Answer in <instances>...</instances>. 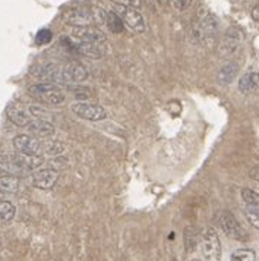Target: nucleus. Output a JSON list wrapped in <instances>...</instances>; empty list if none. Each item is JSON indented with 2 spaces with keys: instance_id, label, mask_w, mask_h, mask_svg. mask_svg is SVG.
<instances>
[{
  "instance_id": "obj_34",
  "label": "nucleus",
  "mask_w": 259,
  "mask_h": 261,
  "mask_svg": "<svg viewBox=\"0 0 259 261\" xmlns=\"http://www.w3.org/2000/svg\"><path fill=\"white\" fill-rule=\"evenodd\" d=\"M6 198H8V194L5 191L0 190V200H6Z\"/></svg>"
},
{
  "instance_id": "obj_9",
  "label": "nucleus",
  "mask_w": 259,
  "mask_h": 261,
  "mask_svg": "<svg viewBox=\"0 0 259 261\" xmlns=\"http://www.w3.org/2000/svg\"><path fill=\"white\" fill-rule=\"evenodd\" d=\"M59 179V170L54 167L37 169L31 173V184L38 190H51Z\"/></svg>"
},
{
  "instance_id": "obj_4",
  "label": "nucleus",
  "mask_w": 259,
  "mask_h": 261,
  "mask_svg": "<svg viewBox=\"0 0 259 261\" xmlns=\"http://www.w3.org/2000/svg\"><path fill=\"white\" fill-rule=\"evenodd\" d=\"M200 251L207 260H220L221 258V242L218 233L212 227H205L199 237Z\"/></svg>"
},
{
  "instance_id": "obj_7",
  "label": "nucleus",
  "mask_w": 259,
  "mask_h": 261,
  "mask_svg": "<svg viewBox=\"0 0 259 261\" xmlns=\"http://www.w3.org/2000/svg\"><path fill=\"white\" fill-rule=\"evenodd\" d=\"M218 30V21L212 13H205L192 28V37L196 41H204L212 37Z\"/></svg>"
},
{
  "instance_id": "obj_29",
  "label": "nucleus",
  "mask_w": 259,
  "mask_h": 261,
  "mask_svg": "<svg viewBox=\"0 0 259 261\" xmlns=\"http://www.w3.org/2000/svg\"><path fill=\"white\" fill-rule=\"evenodd\" d=\"M28 110H30V113L33 115V118L36 119H44V120H48V116H51L50 113H48V110H46L44 107L41 106H30L28 107Z\"/></svg>"
},
{
  "instance_id": "obj_8",
  "label": "nucleus",
  "mask_w": 259,
  "mask_h": 261,
  "mask_svg": "<svg viewBox=\"0 0 259 261\" xmlns=\"http://www.w3.org/2000/svg\"><path fill=\"white\" fill-rule=\"evenodd\" d=\"M63 19L66 24L73 27H83V25H91L97 19L95 11L90 8H72L63 13Z\"/></svg>"
},
{
  "instance_id": "obj_20",
  "label": "nucleus",
  "mask_w": 259,
  "mask_h": 261,
  "mask_svg": "<svg viewBox=\"0 0 259 261\" xmlns=\"http://www.w3.org/2000/svg\"><path fill=\"white\" fill-rule=\"evenodd\" d=\"M104 21H106L107 28H108L111 33H114V34L123 33V30H125V22H123V19H122V16H120L119 13L107 11Z\"/></svg>"
},
{
  "instance_id": "obj_2",
  "label": "nucleus",
  "mask_w": 259,
  "mask_h": 261,
  "mask_svg": "<svg viewBox=\"0 0 259 261\" xmlns=\"http://www.w3.org/2000/svg\"><path fill=\"white\" fill-rule=\"evenodd\" d=\"M43 165L41 155H30L24 153H8L0 154V172L9 173L13 176L30 175Z\"/></svg>"
},
{
  "instance_id": "obj_16",
  "label": "nucleus",
  "mask_w": 259,
  "mask_h": 261,
  "mask_svg": "<svg viewBox=\"0 0 259 261\" xmlns=\"http://www.w3.org/2000/svg\"><path fill=\"white\" fill-rule=\"evenodd\" d=\"M239 91L242 94H252L259 90V73L258 72H247L239 80Z\"/></svg>"
},
{
  "instance_id": "obj_14",
  "label": "nucleus",
  "mask_w": 259,
  "mask_h": 261,
  "mask_svg": "<svg viewBox=\"0 0 259 261\" xmlns=\"http://www.w3.org/2000/svg\"><path fill=\"white\" fill-rule=\"evenodd\" d=\"M6 116L12 122L13 125L26 128L28 123L33 120V115L30 113V110H26L21 103H12L6 109Z\"/></svg>"
},
{
  "instance_id": "obj_13",
  "label": "nucleus",
  "mask_w": 259,
  "mask_h": 261,
  "mask_svg": "<svg viewBox=\"0 0 259 261\" xmlns=\"http://www.w3.org/2000/svg\"><path fill=\"white\" fill-rule=\"evenodd\" d=\"M118 13L122 16L123 22L132 28L135 33H143L145 31V21L142 15L135 8L129 6H118Z\"/></svg>"
},
{
  "instance_id": "obj_26",
  "label": "nucleus",
  "mask_w": 259,
  "mask_h": 261,
  "mask_svg": "<svg viewBox=\"0 0 259 261\" xmlns=\"http://www.w3.org/2000/svg\"><path fill=\"white\" fill-rule=\"evenodd\" d=\"M242 198H243V201L246 202V204L259 205V192L258 191L245 188V190H242Z\"/></svg>"
},
{
  "instance_id": "obj_18",
  "label": "nucleus",
  "mask_w": 259,
  "mask_h": 261,
  "mask_svg": "<svg viewBox=\"0 0 259 261\" xmlns=\"http://www.w3.org/2000/svg\"><path fill=\"white\" fill-rule=\"evenodd\" d=\"M237 73H239V65L236 62H228L218 72V83L223 84V85H227L232 81H235Z\"/></svg>"
},
{
  "instance_id": "obj_36",
  "label": "nucleus",
  "mask_w": 259,
  "mask_h": 261,
  "mask_svg": "<svg viewBox=\"0 0 259 261\" xmlns=\"http://www.w3.org/2000/svg\"><path fill=\"white\" fill-rule=\"evenodd\" d=\"M0 247H2V242H0Z\"/></svg>"
},
{
  "instance_id": "obj_32",
  "label": "nucleus",
  "mask_w": 259,
  "mask_h": 261,
  "mask_svg": "<svg viewBox=\"0 0 259 261\" xmlns=\"http://www.w3.org/2000/svg\"><path fill=\"white\" fill-rule=\"evenodd\" d=\"M249 176H250V179H253V180L259 182V166L253 167V169L249 172Z\"/></svg>"
},
{
  "instance_id": "obj_27",
  "label": "nucleus",
  "mask_w": 259,
  "mask_h": 261,
  "mask_svg": "<svg viewBox=\"0 0 259 261\" xmlns=\"http://www.w3.org/2000/svg\"><path fill=\"white\" fill-rule=\"evenodd\" d=\"M53 40V33L47 30V28H44V30H40L38 33H37L36 36V43L38 46H44V44H48L50 41Z\"/></svg>"
},
{
  "instance_id": "obj_12",
  "label": "nucleus",
  "mask_w": 259,
  "mask_h": 261,
  "mask_svg": "<svg viewBox=\"0 0 259 261\" xmlns=\"http://www.w3.org/2000/svg\"><path fill=\"white\" fill-rule=\"evenodd\" d=\"M13 147L16 151L30 155H41L43 154V141H38L34 137L30 135H18L13 138Z\"/></svg>"
},
{
  "instance_id": "obj_21",
  "label": "nucleus",
  "mask_w": 259,
  "mask_h": 261,
  "mask_svg": "<svg viewBox=\"0 0 259 261\" xmlns=\"http://www.w3.org/2000/svg\"><path fill=\"white\" fill-rule=\"evenodd\" d=\"M15 214H16V208H15L12 202L6 201V200H0V222L2 223L12 222Z\"/></svg>"
},
{
  "instance_id": "obj_11",
  "label": "nucleus",
  "mask_w": 259,
  "mask_h": 261,
  "mask_svg": "<svg viewBox=\"0 0 259 261\" xmlns=\"http://www.w3.org/2000/svg\"><path fill=\"white\" fill-rule=\"evenodd\" d=\"M72 36L78 41L85 43H95V44H103L106 41V34L93 25H83V27H73Z\"/></svg>"
},
{
  "instance_id": "obj_1",
  "label": "nucleus",
  "mask_w": 259,
  "mask_h": 261,
  "mask_svg": "<svg viewBox=\"0 0 259 261\" xmlns=\"http://www.w3.org/2000/svg\"><path fill=\"white\" fill-rule=\"evenodd\" d=\"M36 76L46 83L63 84V85H72V84H79L88 78L87 68L78 63L71 62L66 65H56V63H47L41 68H38L36 72Z\"/></svg>"
},
{
  "instance_id": "obj_5",
  "label": "nucleus",
  "mask_w": 259,
  "mask_h": 261,
  "mask_svg": "<svg viewBox=\"0 0 259 261\" xmlns=\"http://www.w3.org/2000/svg\"><path fill=\"white\" fill-rule=\"evenodd\" d=\"M217 223L220 225L221 230L228 238L235 239V241H240V242H246L249 239V235L245 230V227L239 223V220L235 217V214L230 212H221L217 216Z\"/></svg>"
},
{
  "instance_id": "obj_22",
  "label": "nucleus",
  "mask_w": 259,
  "mask_h": 261,
  "mask_svg": "<svg viewBox=\"0 0 259 261\" xmlns=\"http://www.w3.org/2000/svg\"><path fill=\"white\" fill-rule=\"evenodd\" d=\"M65 151V145L56 140H46L43 141V153L47 155H60Z\"/></svg>"
},
{
  "instance_id": "obj_35",
  "label": "nucleus",
  "mask_w": 259,
  "mask_h": 261,
  "mask_svg": "<svg viewBox=\"0 0 259 261\" xmlns=\"http://www.w3.org/2000/svg\"><path fill=\"white\" fill-rule=\"evenodd\" d=\"M157 3H160V5H167V3H170V0H155Z\"/></svg>"
},
{
  "instance_id": "obj_3",
  "label": "nucleus",
  "mask_w": 259,
  "mask_h": 261,
  "mask_svg": "<svg viewBox=\"0 0 259 261\" xmlns=\"http://www.w3.org/2000/svg\"><path fill=\"white\" fill-rule=\"evenodd\" d=\"M28 94L34 97L38 101L44 105H50V106H59L66 98L63 90L57 84L53 83L34 84L28 88Z\"/></svg>"
},
{
  "instance_id": "obj_28",
  "label": "nucleus",
  "mask_w": 259,
  "mask_h": 261,
  "mask_svg": "<svg viewBox=\"0 0 259 261\" xmlns=\"http://www.w3.org/2000/svg\"><path fill=\"white\" fill-rule=\"evenodd\" d=\"M68 90L72 91V94L75 95V97H78V98H88L90 95H91V90L90 88H85V87H78V85H68Z\"/></svg>"
},
{
  "instance_id": "obj_30",
  "label": "nucleus",
  "mask_w": 259,
  "mask_h": 261,
  "mask_svg": "<svg viewBox=\"0 0 259 261\" xmlns=\"http://www.w3.org/2000/svg\"><path fill=\"white\" fill-rule=\"evenodd\" d=\"M113 2L116 6H129V8H135L138 9L141 6V0H110Z\"/></svg>"
},
{
  "instance_id": "obj_6",
  "label": "nucleus",
  "mask_w": 259,
  "mask_h": 261,
  "mask_svg": "<svg viewBox=\"0 0 259 261\" xmlns=\"http://www.w3.org/2000/svg\"><path fill=\"white\" fill-rule=\"evenodd\" d=\"M72 112L81 119L91 120V122L104 120L107 118V112L104 107L94 105V103H88V101H76L75 105H72Z\"/></svg>"
},
{
  "instance_id": "obj_24",
  "label": "nucleus",
  "mask_w": 259,
  "mask_h": 261,
  "mask_svg": "<svg viewBox=\"0 0 259 261\" xmlns=\"http://www.w3.org/2000/svg\"><path fill=\"white\" fill-rule=\"evenodd\" d=\"M233 261H253L256 258V254L253 249L249 248H242L235 251L230 257Z\"/></svg>"
},
{
  "instance_id": "obj_33",
  "label": "nucleus",
  "mask_w": 259,
  "mask_h": 261,
  "mask_svg": "<svg viewBox=\"0 0 259 261\" xmlns=\"http://www.w3.org/2000/svg\"><path fill=\"white\" fill-rule=\"evenodd\" d=\"M252 18H253L255 21H259V5H256V6L252 9Z\"/></svg>"
},
{
  "instance_id": "obj_23",
  "label": "nucleus",
  "mask_w": 259,
  "mask_h": 261,
  "mask_svg": "<svg viewBox=\"0 0 259 261\" xmlns=\"http://www.w3.org/2000/svg\"><path fill=\"white\" fill-rule=\"evenodd\" d=\"M243 213H245V217H246L247 222L253 226L255 229H259V205L246 204Z\"/></svg>"
},
{
  "instance_id": "obj_19",
  "label": "nucleus",
  "mask_w": 259,
  "mask_h": 261,
  "mask_svg": "<svg viewBox=\"0 0 259 261\" xmlns=\"http://www.w3.org/2000/svg\"><path fill=\"white\" fill-rule=\"evenodd\" d=\"M101 44H95V43H85V41H78L75 44L76 50L79 53H82L88 58H93V59H100L101 58V48H100Z\"/></svg>"
},
{
  "instance_id": "obj_31",
  "label": "nucleus",
  "mask_w": 259,
  "mask_h": 261,
  "mask_svg": "<svg viewBox=\"0 0 259 261\" xmlns=\"http://www.w3.org/2000/svg\"><path fill=\"white\" fill-rule=\"evenodd\" d=\"M195 0H175V6H176L177 11H186L188 8L192 6Z\"/></svg>"
},
{
  "instance_id": "obj_15",
  "label": "nucleus",
  "mask_w": 259,
  "mask_h": 261,
  "mask_svg": "<svg viewBox=\"0 0 259 261\" xmlns=\"http://www.w3.org/2000/svg\"><path fill=\"white\" fill-rule=\"evenodd\" d=\"M26 129L30 134H33L37 138H47L54 134V125L50 120H44V119H34L28 123Z\"/></svg>"
},
{
  "instance_id": "obj_10",
  "label": "nucleus",
  "mask_w": 259,
  "mask_h": 261,
  "mask_svg": "<svg viewBox=\"0 0 259 261\" xmlns=\"http://www.w3.org/2000/svg\"><path fill=\"white\" fill-rule=\"evenodd\" d=\"M243 33L237 28H232L225 33V36L223 37L221 43H220V55L221 56H233L236 51L240 48L242 43H243Z\"/></svg>"
},
{
  "instance_id": "obj_17",
  "label": "nucleus",
  "mask_w": 259,
  "mask_h": 261,
  "mask_svg": "<svg viewBox=\"0 0 259 261\" xmlns=\"http://www.w3.org/2000/svg\"><path fill=\"white\" fill-rule=\"evenodd\" d=\"M0 190L5 191L6 194H16V192H19V190H21L19 178L2 172L0 173Z\"/></svg>"
},
{
  "instance_id": "obj_25",
  "label": "nucleus",
  "mask_w": 259,
  "mask_h": 261,
  "mask_svg": "<svg viewBox=\"0 0 259 261\" xmlns=\"http://www.w3.org/2000/svg\"><path fill=\"white\" fill-rule=\"evenodd\" d=\"M185 244H186V248L188 251H192L195 248V245L198 244V233H196V229L189 226L185 229Z\"/></svg>"
}]
</instances>
